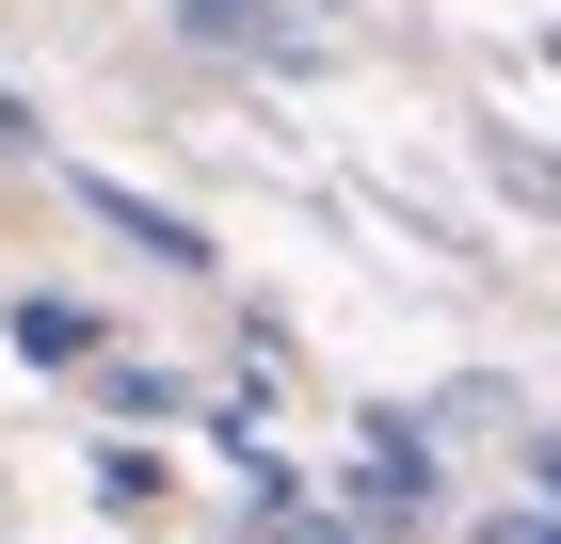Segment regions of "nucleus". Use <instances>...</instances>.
Here are the masks:
<instances>
[{
	"instance_id": "obj_1",
	"label": "nucleus",
	"mask_w": 561,
	"mask_h": 544,
	"mask_svg": "<svg viewBox=\"0 0 561 544\" xmlns=\"http://www.w3.org/2000/svg\"><path fill=\"white\" fill-rule=\"evenodd\" d=\"M337 512H369V529H466V497H449V464H433V417H369L337 464Z\"/></svg>"
},
{
	"instance_id": "obj_2",
	"label": "nucleus",
	"mask_w": 561,
	"mask_h": 544,
	"mask_svg": "<svg viewBox=\"0 0 561 544\" xmlns=\"http://www.w3.org/2000/svg\"><path fill=\"white\" fill-rule=\"evenodd\" d=\"M176 33L225 48V65H273V81H305L321 48H337V16H305V0H176Z\"/></svg>"
},
{
	"instance_id": "obj_3",
	"label": "nucleus",
	"mask_w": 561,
	"mask_h": 544,
	"mask_svg": "<svg viewBox=\"0 0 561 544\" xmlns=\"http://www.w3.org/2000/svg\"><path fill=\"white\" fill-rule=\"evenodd\" d=\"M65 193H81V224H113L145 273H209V224L193 209H161V193H129V176H96V161H65Z\"/></svg>"
},
{
	"instance_id": "obj_4",
	"label": "nucleus",
	"mask_w": 561,
	"mask_h": 544,
	"mask_svg": "<svg viewBox=\"0 0 561 544\" xmlns=\"http://www.w3.org/2000/svg\"><path fill=\"white\" fill-rule=\"evenodd\" d=\"M16 352H33V369H113L96 304H65V289H33V304H16Z\"/></svg>"
},
{
	"instance_id": "obj_5",
	"label": "nucleus",
	"mask_w": 561,
	"mask_h": 544,
	"mask_svg": "<svg viewBox=\"0 0 561 544\" xmlns=\"http://www.w3.org/2000/svg\"><path fill=\"white\" fill-rule=\"evenodd\" d=\"M96 401H113V417H129V432H161V417H193V384H176V369H129V352L96 369Z\"/></svg>"
},
{
	"instance_id": "obj_6",
	"label": "nucleus",
	"mask_w": 561,
	"mask_h": 544,
	"mask_svg": "<svg viewBox=\"0 0 561 544\" xmlns=\"http://www.w3.org/2000/svg\"><path fill=\"white\" fill-rule=\"evenodd\" d=\"M466 544H561V497H546V481H529V497H481Z\"/></svg>"
},
{
	"instance_id": "obj_7",
	"label": "nucleus",
	"mask_w": 561,
	"mask_h": 544,
	"mask_svg": "<svg viewBox=\"0 0 561 544\" xmlns=\"http://www.w3.org/2000/svg\"><path fill=\"white\" fill-rule=\"evenodd\" d=\"M481 161H497V193H514V209H561V161H546V144H514V128H497Z\"/></svg>"
},
{
	"instance_id": "obj_8",
	"label": "nucleus",
	"mask_w": 561,
	"mask_h": 544,
	"mask_svg": "<svg viewBox=\"0 0 561 544\" xmlns=\"http://www.w3.org/2000/svg\"><path fill=\"white\" fill-rule=\"evenodd\" d=\"M96 497H113V512H161V464H145L129 432H113V449H96Z\"/></svg>"
},
{
	"instance_id": "obj_9",
	"label": "nucleus",
	"mask_w": 561,
	"mask_h": 544,
	"mask_svg": "<svg viewBox=\"0 0 561 544\" xmlns=\"http://www.w3.org/2000/svg\"><path fill=\"white\" fill-rule=\"evenodd\" d=\"M514 464H529V481L561 497V432H546V417H514Z\"/></svg>"
},
{
	"instance_id": "obj_10",
	"label": "nucleus",
	"mask_w": 561,
	"mask_h": 544,
	"mask_svg": "<svg viewBox=\"0 0 561 544\" xmlns=\"http://www.w3.org/2000/svg\"><path fill=\"white\" fill-rule=\"evenodd\" d=\"M33 144H48V128H33V96H0V161H33Z\"/></svg>"
},
{
	"instance_id": "obj_11",
	"label": "nucleus",
	"mask_w": 561,
	"mask_h": 544,
	"mask_svg": "<svg viewBox=\"0 0 561 544\" xmlns=\"http://www.w3.org/2000/svg\"><path fill=\"white\" fill-rule=\"evenodd\" d=\"M305 16H337V0H305Z\"/></svg>"
},
{
	"instance_id": "obj_12",
	"label": "nucleus",
	"mask_w": 561,
	"mask_h": 544,
	"mask_svg": "<svg viewBox=\"0 0 561 544\" xmlns=\"http://www.w3.org/2000/svg\"><path fill=\"white\" fill-rule=\"evenodd\" d=\"M546 65H561V33H546Z\"/></svg>"
}]
</instances>
